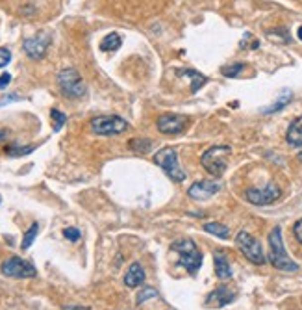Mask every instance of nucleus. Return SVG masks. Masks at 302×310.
Returning a JSON list of instances; mask_svg holds the SVG:
<instances>
[{
  "instance_id": "0eeeda50",
  "label": "nucleus",
  "mask_w": 302,
  "mask_h": 310,
  "mask_svg": "<svg viewBox=\"0 0 302 310\" xmlns=\"http://www.w3.org/2000/svg\"><path fill=\"white\" fill-rule=\"evenodd\" d=\"M89 127L97 136H117L122 134L130 125L119 115H99L89 121Z\"/></svg>"
},
{
  "instance_id": "f8f14e48",
  "label": "nucleus",
  "mask_w": 302,
  "mask_h": 310,
  "mask_svg": "<svg viewBox=\"0 0 302 310\" xmlns=\"http://www.w3.org/2000/svg\"><path fill=\"white\" fill-rule=\"evenodd\" d=\"M219 190H221V186L213 180H198L187 190V195L191 199H197V201H206V199L213 197Z\"/></svg>"
},
{
  "instance_id": "cd10ccee",
  "label": "nucleus",
  "mask_w": 302,
  "mask_h": 310,
  "mask_svg": "<svg viewBox=\"0 0 302 310\" xmlns=\"http://www.w3.org/2000/svg\"><path fill=\"white\" fill-rule=\"evenodd\" d=\"M9 62H11V52H9V49L2 47V49H0V69L6 67Z\"/></svg>"
},
{
  "instance_id": "6ab92c4d",
  "label": "nucleus",
  "mask_w": 302,
  "mask_h": 310,
  "mask_svg": "<svg viewBox=\"0 0 302 310\" xmlns=\"http://www.w3.org/2000/svg\"><path fill=\"white\" fill-rule=\"evenodd\" d=\"M291 99H293V95H291V91L289 89H284V93H282L280 97H278V100L274 102L273 106H269V108H263L261 110V113H265V115H269V113H276L280 112L282 108H286V106L291 102Z\"/></svg>"
},
{
  "instance_id": "39448f33",
  "label": "nucleus",
  "mask_w": 302,
  "mask_h": 310,
  "mask_svg": "<svg viewBox=\"0 0 302 310\" xmlns=\"http://www.w3.org/2000/svg\"><path fill=\"white\" fill-rule=\"evenodd\" d=\"M154 163L158 167L165 171L169 178H173L175 182H183L185 180V171H182L180 163H178V156L173 147H163L154 155Z\"/></svg>"
},
{
  "instance_id": "1a4fd4ad",
  "label": "nucleus",
  "mask_w": 302,
  "mask_h": 310,
  "mask_svg": "<svg viewBox=\"0 0 302 310\" xmlns=\"http://www.w3.org/2000/svg\"><path fill=\"white\" fill-rule=\"evenodd\" d=\"M280 195H282L280 188L273 182L267 184V186H263V188H250V190H246V193H245L246 201H248L250 205H256V206L273 205Z\"/></svg>"
},
{
  "instance_id": "7c9ffc66",
  "label": "nucleus",
  "mask_w": 302,
  "mask_h": 310,
  "mask_svg": "<svg viewBox=\"0 0 302 310\" xmlns=\"http://www.w3.org/2000/svg\"><path fill=\"white\" fill-rule=\"evenodd\" d=\"M9 82H11V75L9 73H2L0 75V89H6Z\"/></svg>"
},
{
  "instance_id": "4468645a",
  "label": "nucleus",
  "mask_w": 302,
  "mask_h": 310,
  "mask_svg": "<svg viewBox=\"0 0 302 310\" xmlns=\"http://www.w3.org/2000/svg\"><path fill=\"white\" fill-rule=\"evenodd\" d=\"M286 141L289 147L299 149L302 147V115L297 117L291 125H289L288 132H286Z\"/></svg>"
},
{
  "instance_id": "7ed1b4c3",
  "label": "nucleus",
  "mask_w": 302,
  "mask_h": 310,
  "mask_svg": "<svg viewBox=\"0 0 302 310\" xmlns=\"http://www.w3.org/2000/svg\"><path fill=\"white\" fill-rule=\"evenodd\" d=\"M58 85L63 91L65 97L69 99H82L87 93V85H85L82 75L78 73L74 67H65L58 73Z\"/></svg>"
},
{
  "instance_id": "20e7f679",
  "label": "nucleus",
  "mask_w": 302,
  "mask_h": 310,
  "mask_svg": "<svg viewBox=\"0 0 302 310\" xmlns=\"http://www.w3.org/2000/svg\"><path fill=\"white\" fill-rule=\"evenodd\" d=\"M173 251L180 256V266L189 271L191 275H197L200 266H202V253L198 251L193 240H178L173 243Z\"/></svg>"
},
{
  "instance_id": "393cba45",
  "label": "nucleus",
  "mask_w": 302,
  "mask_h": 310,
  "mask_svg": "<svg viewBox=\"0 0 302 310\" xmlns=\"http://www.w3.org/2000/svg\"><path fill=\"white\" fill-rule=\"evenodd\" d=\"M34 151V147H19V145H9L6 149V153L11 158H19V156H24V155H30Z\"/></svg>"
},
{
  "instance_id": "aec40b11",
  "label": "nucleus",
  "mask_w": 302,
  "mask_h": 310,
  "mask_svg": "<svg viewBox=\"0 0 302 310\" xmlns=\"http://www.w3.org/2000/svg\"><path fill=\"white\" fill-rule=\"evenodd\" d=\"M204 231L213 234V236H217V238H221V240H226V238L230 236V232H228V227H225L223 223H217V221L206 223V225H204Z\"/></svg>"
},
{
  "instance_id": "2f4dec72",
  "label": "nucleus",
  "mask_w": 302,
  "mask_h": 310,
  "mask_svg": "<svg viewBox=\"0 0 302 310\" xmlns=\"http://www.w3.org/2000/svg\"><path fill=\"white\" fill-rule=\"evenodd\" d=\"M63 310H91V309H87V307H80V305H69V307H65Z\"/></svg>"
},
{
  "instance_id": "b1692460",
  "label": "nucleus",
  "mask_w": 302,
  "mask_h": 310,
  "mask_svg": "<svg viewBox=\"0 0 302 310\" xmlns=\"http://www.w3.org/2000/svg\"><path fill=\"white\" fill-rule=\"evenodd\" d=\"M246 67V64H234V65H226V67H223L221 69V73H223V77H226V78H236L241 73V71L245 69Z\"/></svg>"
},
{
  "instance_id": "a211bd4d",
  "label": "nucleus",
  "mask_w": 302,
  "mask_h": 310,
  "mask_svg": "<svg viewBox=\"0 0 302 310\" xmlns=\"http://www.w3.org/2000/svg\"><path fill=\"white\" fill-rule=\"evenodd\" d=\"M178 75H185V77H191V80H193V85H191V91L197 93L200 87H202L206 82H208V77H204L202 73H198V71L195 69H182L178 71Z\"/></svg>"
},
{
  "instance_id": "4be33fe9",
  "label": "nucleus",
  "mask_w": 302,
  "mask_h": 310,
  "mask_svg": "<svg viewBox=\"0 0 302 310\" xmlns=\"http://www.w3.org/2000/svg\"><path fill=\"white\" fill-rule=\"evenodd\" d=\"M150 147H152V141L150 140H130V149L134 153L143 155V153H148Z\"/></svg>"
},
{
  "instance_id": "473e14b6",
  "label": "nucleus",
  "mask_w": 302,
  "mask_h": 310,
  "mask_svg": "<svg viewBox=\"0 0 302 310\" xmlns=\"http://www.w3.org/2000/svg\"><path fill=\"white\" fill-rule=\"evenodd\" d=\"M11 100H19V97L17 95H9L7 99H4V100H0V106H4V104H7V102H11Z\"/></svg>"
},
{
  "instance_id": "a878e982",
  "label": "nucleus",
  "mask_w": 302,
  "mask_h": 310,
  "mask_svg": "<svg viewBox=\"0 0 302 310\" xmlns=\"http://www.w3.org/2000/svg\"><path fill=\"white\" fill-rule=\"evenodd\" d=\"M63 236L69 241H78L82 234H80V231H78V229H74V227H67V229L63 231Z\"/></svg>"
},
{
  "instance_id": "5701e85b",
  "label": "nucleus",
  "mask_w": 302,
  "mask_h": 310,
  "mask_svg": "<svg viewBox=\"0 0 302 310\" xmlns=\"http://www.w3.org/2000/svg\"><path fill=\"white\" fill-rule=\"evenodd\" d=\"M50 117H52V121H54V132H60V130L63 128L65 123H67V115L61 113L60 110H56V108L50 110Z\"/></svg>"
},
{
  "instance_id": "412c9836",
  "label": "nucleus",
  "mask_w": 302,
  "mask_h": 310,
  "mask_svg": "<svg viewBox=\"0 0 302 310\" xmlns=\"http://www.w3.org/2000/svg\"><path fill=\"white\" fill-rule=\"evenodd\" d=\"M37 232H39V223H32L30 225V229L26 231V234H24V238H22V251H28L30 247H32V243H34V240L37 238Z\"/></svg>"
},
{
  "instance_id": "f03ea898",
  "label": "nucleus",
  "mask_w": 302,
  "mask_h": 310,
  "mask_svg": "<svg viewBox=\"0 0 302 310\" xmlns=\"http://www.w3.org/2000/svg\"><path fill=\"white\" fill-rule=\"evenodd\" d=\"M232 153L230 145H213V147L206 149L204 155L200 156L202 167L210 175L213 176H223L226 167H228V156Z\"/></svg>"
},
{
  "instance_id": "f704fd0d",
  "label": "nucleus",
  "mask_w": 302,
  "mask_h": 310,
  "mask_svg": "<svg viewBox=\"0 0 302 310\" xmlns=\"http://www.w3.org/2000/svg\"><path fill=\"white\" fill-rule=\"evenodd\" d=\"M299 160H301V162H302V153H301V155H299Z\"/></svg>"
},
{
  "instance_id": "f3484780",
  "label": "nucleus",
  "mask_w": 302,
  "mask_h": 310,
  "mask_svg": "<svg viewBox=\"0 0 302 310\" xmlns=\"http://www.w3.org/2000/svg\"><path fill=\"white\" fill-rule=\"evenodd\" d=\"M121 45H122V39H121L119 34H115V32H112V34H108L106 37H102V41H100V50L102 52H113V50H119Z\"/></svg>"
},
{
  "instance_id": "bb28decb",
  "label": "nucleus",
  "mask_w": 302,
  "mask_h": 310,
  "mask_svg": "<svg viewBox=\"0 0 302 310\" xmlns=\"http://www.w3.org/2000/svg\"><path fill=\"white\" fill-rule=\"evenodd\" d=\"M156 296H158V292H156L154 288H145L139 294V296H137V305L145 303L147 299H150V297H156Z\"/></svg>"
},
{
  "instance_id": "2eb2a0df",
  "label": "nucleus",
  "mask_w": 302,
  "mask_h": 310,
  "mask_svg": "<svg viewBox=\"0 0 302 310\" xmlns=\"http://www.w3.org/2000/svg\"><path fill=\"white\" fill-rule=\"evenodd\" d=\"M145 282V269L141 268V264L134 262L130 268H128V273L124 275V284L128 288H137Z\"/></svg>"
},
{
  "instance_id": "ddd939ff",
  "label": "nucleus",
  "mask_w": 302,
  "mask_h": 310,
  "mask_svg": "<svg viewBox=\"0 0 302 310\" xmlns=\"http://www.w3.org/2000/svg\"><path fill=\"white\" fill-rule=\"evenodd\" d=\"M236 299V294L228 286H219L215 288L211 294H208L206 297V305L208 307H225V305H230Z\"/></svg>"
},
{
  "instance_id": "c9c22d12",
  "label": "nucleus",
  "mask_w": 302,
  "mask_h": 310,
  "mask_svg": "<svg viewBox=\"0 0 302 310\" xmlns=\"http://www.w3.org/2000/svg\"><path fill=\"white\" fill-rule=\"evenodd\" d=\"M0 201H2V199H0Z\"/></svg>"
},
{
  "instance_id": "72a5a7b5",
  "label": "nucleus",
  "mask_w": 302,
  "mask_h": 310,
  "mask_svg": "<svg viewBox=\"0 0 302 310\" xmlns=\"http://www.w3.org/2000/svg\"><path fill=\"white\" fill-rule=\"evenodd\" d=\"M297 37H299V39H301V41H302V26H301V28H299V30H297Z\"/></svg>"
},
{
  "instance_id": "423d86ee",
  "label": "nucleus",
  "mask_w": 302,
  "mask_h": 310,
  "mask_svg": "<svg viewBox=\"0 0 302 310\" xmlns=\"http://www.w3.org/2000/svg\"><path fill=\"white\" fill-rule=\"evenodd\" d=\"M236 245L241 253L245 254L248 260L256 264V266H263L267 258H265V253H263V247L256 238H254L250 232L246 231H239L238 236H236Z\"/></svg>"
},
{
  "instance_id": "6e6552de",
  "label": "nucleus",
  "mask_w": 302,
  "mask_h": 310,
  "mask_svg": "<svg viewBox=\"0 0 302 310\" xmlns=\"http://www.w3.org/2000/svg\"><path fill=\"white\" fill-rule=\"evenodd\" d=\"M2 273L11 279H34L37 269L28 260H22L19 256H11L2 264Z\"/></svg>"
},
{
  "instance_id": "f257e3e1",
  "label": "nucleus",
  "mask_w": 302,
  "mask_h": 310,
  "mask_svg": "<svg viewBox=\"0 0 302 310\" xmlns=\"http://www.w3.org/2000/svg\"><path fill=\"white\" fill-rule=\"evenodd\" d=\"M269 262L273 268L280 269V271H299V266L286 253L280 227H274L269 234Z\"/></svg>"
},
{
  "instance_id": "c756f323",
  "label": "nucleus",
  "mask_w": 302,
  "mask_h": 310,
  "mask_svg": "<svg viewBox=\"0 0 302 310\" xmlns=\"http://www.w3.org/2000/svg\"><path fill=\"white\" fill-rule=\"evenodd\" d=\"M293 234H295L297 241L302 245V219H299L295 225H293Z\"/></svg>"
},
{
  "instance_id": "c85d7f7f",
  "label": "nucleus",
  "mask_w": 302,
  "mask_h": 310,
  "mask_svg": "<svg viewBox=\"0 0 302 310\" xmlns=\"http://www.w3.org/2000/svg\"><path fill=\"white\" fill-rule=\"evenodd\" d=\"M252 39V34H245V37L241 39V43H239V49H248V41ZM260 47V43L258 41H252L250 43V49H258Z\"/></svg>"
},
{
  "instance_id": "dca6fc26",
  "label": "nucleus",
  "mask_w": 302,
  "mask_h": 310,
  "mask_svg": "<svg viewBox=\"0 0 302 310\" xmlns=\"http://www.w3.org/2000/svg\"><path fill=\"white\" fill-rule=\"evenodd\" d=\"M213 260H215V273H217L221 281H226V279L232 277V268H230L228 258H226V254L223 251H215L213 253Z\"/></svg>"
},
{
  "instance_id": "9b49d317",
  "label": "nucleus",
  "mask_w": 302,
  "mask_h": 310,
  "mask_svg": "<svg viewBox=\"0 0 302 310\" xmlns=\"http://www.w3.org/2000/svg\"><path fill=\"white\" fill-rule=\"evenodd\" d=\"M50 47V34L49 32H41V34L28 37L22 43V49L26 52V56L32 60H41L47 54V49Z\"/></svg>"
},
{
  "instance_id": "9d476101",
  "label": "nucleus",
  "mask_w": 302,
  "mask_h": 310,
  "mask_svg": "<svg viewBox=\"0 0 302 310\" xmlns=\"http://www.w3.org/2000/svg\"><path fill=\"white\" fill-rule=\"evenodd\" d=\"M187 125H189V117L180 113H163L158 117V130L165 136L180 134L187 128Z\"/></svg>"
}]
</instances>
